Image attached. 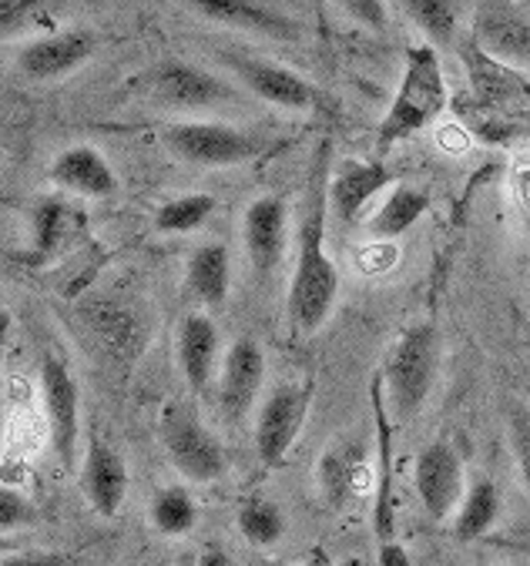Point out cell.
<instances>
[{"label": "cell", "mask_w": 530, "mask_h": 566, "mask_svg": "<svg viewBox=\"0 0 530 566\" xmlns=\"http://www.w3.org/2000/svg\"><path fill=\"white\" fill-rule=\"evenodd\" d=\"M330 142L320 145L309 168V191H305V214L299 229L295 249V272L289 285V318L299 335L320 332L336 305L340 295V269L326 255V218H330Z\"/></svg>", "instance_id": "cell-1"}, {"label": "cell", "mask_w": 530, "mask_h": 566, "mask_svg": "<svg viewBox=\"0 0 530 566\" xmlns=\"http://www.w3.org/2000/svg\"><path fill=\"white\" fill-rule=\"evenodd\" d=\"M447 107V81L440 67V54L434 44L406 48V64L399 77V91L376 132V151L386 155L393 145L406 142L419 128H427Z\"/></svg>", "instance_id": "cell-2"}, {"label": "cell", "mask_w": 530, "mask_h": 566, "mask_svg": "<svg viewBox=\"0 0 530 566\" xmlns=\"http://www.w3.org/2000/svg\"><path fill=\"white\" fill-rule=\"evenodd\" d=\"M440 328L434 322L409 325L396 346L389 349V359L383 366V386L393 402L396 419H413L423 406H427L437 369H440Z\"/></svg>", "instance_id": "cell-3"}, {"label": "cell", "mask_w": 530, "mask_h": 566, "mask_svg": "<svg viewBox=\"0 0 530 566\" xmlns=\"http://www.w3.org/2000/svg\"><path fill=\"white\" fill-rule=\"evenodd\" d=\"M158 439L165 446L168 463L191 483H216L229 470L226 446L181 402L165 406L158 422Z\"/></svg>", "instance_id": "cell-4"}, {"label": "cell", "mask_w": 530, "mask_h": 566, "mask_svg": "<svg viewBox=\"0 0 530 566\" xmlns=\"http://www.w3.org/2000/svg\"><path fill=\"white\" fill-rule=\"evenodd\" d=\"M165 148L195 168H229L252 161L262 151V142L246 128L226 122H178L162 135Z\"/></svg>", "instance_id": "cell-5"}, {"label": "cell", "mask_w": 530, "mask_h": 566, "mask_svg": "<svg viewBox=\"0 0 530 566\" xmlns=\"http://www.w3.org/2000/svg\"><path fill=\"white\" fill-rule=\"evenodd\" d=\"M145 91L155 104L172 111H208L236 101V87L188 61H162L145 74Z\"/></svg>", "instance_id": "cell-6"}, {"label": "cell", "mask_w": 530, "mask_h": 566, "mask_svg": "<svg viewBox=\"0 0 530 566\" xmlns=\"http://www.w3.org/2000/svg\"><path fill=\"white\" fill-rule=\"evenodd\" d=\"M226 67L236 74V81L259 101L282 107V111H315L323 101L320 87L295 74L285 64H276L269 57L256 54H222Z\"/></svg>", "instance_id": "cell-7"}, {"label": "cell", "mask_w": 530, "mask_h": 566, "mask_svg": "<svg viewBox=\"0 0 530 566\" xmlns=\"http://www.w3.org/2000/svg\"><path fill=\"white\" fill-rule=\"evenodd\" d=\"M312 406V386H276L256 419V457L266 470L285 463L289 449L295 446L305 412Z\"/></svg>", "instance_id": "cell-8"}, {"label": "cell", "mask_w": 530, "mask_h": 566, "mask_svg": "<svg viewBox=\"0 0 530 566\" xmlns=\"http://www.w3.org/2000/svg\"><path fill=\"white\" fill-rule=\"evenodd\" d=\"M41 396H44L54 457H58L61 470L71 473L74 452H77V429H81V392H77V379L71 376L67 363L54 353L41 356Z\"/></svg>", "instance_id": "cell-9"}, {"label": "cell", "mask_w": 530, "mask_h": 566, "mask_svg": "<svg viewBox=\"0 0 530 566\" xmlns=\"http://www.w3.org/2000/svg\"><path fill=\"white\" fill-rule=\"evenodd\" d=\"M181 8L195 11L198 18L229 28V31H242L252 38H266V41H299L302 28L295 24V18H289L285 11H279L269 0H178Z\"/></svg>", "instance_id": "cell-10"}, {"label": "cell", "mask_w": 530, "mask_h": 566, "mask_svg": "<svg viewBox=\"0 0 530 566\" xmlns=\"http://www.w3.org/2000/svg\"><path fill=\"white\" fill-rule=\"evenodd\" d=\"M413 486H416L419 506L427 510L430 520H447L460 506V500L467 493L464 490V463L447 439L430 442L416 457Z\"/></svg>", "instance_id": "cell-11"}, {"label": "cell", "mask_w": 530, "mask_h": 566, "mask_svg": "<svg viewBox=\"0 0 530 566\" xmlns=\"http://www.w3.org/2000/svg\"><path fill=\"white\" fill-rule=\"evenodd\" d=\"M266 382V353L252 338H236L219 369V409L229 422H242Z\"/></svg>", "instance_id": "cell-12"}, {"label": "cell", "mask_w": 530, "mask_h": 566, "mask_svg": "<svg viewBox=\"0 0 530 566\" xmlns=\"http://www.w3.org/2000/svg\"><path fill=\"white\" fill-rule=\"evenodd\" d=\"M285 232H289V211L279 195H259L249 201L242 214V242L249 265L259 279L272 275L285 252Z\"/></svg>", "instance_id": "cell-13"}, {"label": "cell", "mask_w": 530, "mask_h": 566, "mask_svg": "<svg viewBox=\"0 0 530 566\" xmlns=\"http://www.w3.org/2000/svg\"><path fill=\"white\" fill-rule=\"evenodd\" d=\"M81 490L87 496V506L112 520L118 516L125 496H128V467L122 460V452L104 442V439H91L84 449V460H81Z\"/></svg>", "instance_id": "cell-14"}, {"label": "cell", "mask_w": 530, "mask_h": 566, "mask_svg": "<svg viewBox=\"0 0 530 566\" xmlns=\"http://www.w3.org/2000/svg\"><path fill=\"white\" fill-rule=\"evenodd\" d=\"M178 369L195 396H205L211 379L219 376V328L205 312H191L178 322L175 332Z\"/></svg>", "instance_id": "cell-15"}, {"label": "cell", "mask_w": 530, "mask_h": 566, "mask_svg": "<svg viewBox=\"0 0 530 566\" xmlns=\"http://www.w3.org/2000/svg\"><path fill=\"white\" fill-rule=\"evenodd\" d=\"M97 51V38L91 31H64V34H48L21 48L18 64L28 77L34 81H54L71 71H77L91 54Z\"/></svg>", "instance_id": "cell-16"}, {"label": "cell", "mask_w": 530, "mask_h": 566, "mask_svg": "<svg viewBox=\"0 0 530 566\" xmlns=\"http://www.w3.org/2000/svg\"><path fill=\"white\" fill-rule=\"evenodd\" d=\"M51 181L64 191L84 198H112L118 191V175L94 145H71L51 161Z\"/></svg>", "instance_id": "cell-17"}, {"label": "cell", "mask_w": 530, "mask_h": 566, "mask_svg": "<svg viewBox=\"0 0 530 566\" xmlns=\"http://www.w3.org/2000/svg\"><path fill=\"white\" fill-rule=\"evenodd\" d=\"M389 185V171L383 161H343L330 175V211L340 214V221L353 224L363 211L366 201L376 198Z\"/></svg>", "instance_id": "cell-18"}, {"label": "cell", "mask_w": 530, "mask_h": 566, "mask_svg": "<svg viewBox=\"0 0 530 566\" xmlns=\"http://www.w3.org/2000/svg\"><path fill=\"white\" fill-rule=\"evenodd\" d=\"M185 285L205 308H222L232 289V255L222 242H205L188 255Z\"/></svg>", "instance_id": "cell-19"}, {"label": "cell", "mask_w": 530, "mask_h": 566, "mask_svg": "<svg viewBox=\"0 0 530 566\" xmlns=\"http://www.w3.org/2000/svg\"><path fill=\"white\" fill-rule=\"evenodd\" d=\"M373 419H376V449H380V490H376V510H373V526L380 543L393 539L396 526V510H393V422L386 416V386L383 376L373 379Z\"/></svg>", "instance_id": "cell-20"}, {"label": "cell", "mask_w": 530, "mask_h": 566, "mask_svg": "<svg viewBox=\"0 0 530 566\" xmlns=\"http://www.w3.org/2000/svg\"><path fill=\"white\" fill-rule=\"evenodd\" d=\"M427 208H430L427 195L409 188V185H399V188H393V195L370 218V235L380 239V242H393V239L406 235Z\"/></svg>", "instance_id": "cell-21"}, {"label": "cell", "mask_w": 530, "mask_h": 566, "mask_svg": "<svg viewBox=\"0 0 530 566\" xmlns=\"http://www.w3.org/2000/svg\"><path fill=\"white\" fill-rule=\"evenodd\" d=\"M497 516H500V490L490 480H477L464 493V500L457 506L454 536L464 539V543L467 539H477V536H484L497 523Z\"/></svg>", "instance_id": "cell-22"}, {"label": "cell", "mask_w": 530, "mask_h": 566, "mask_svg": "<svg viewBox=\"0 0 530 566\" xmlns=\"http://www.w3.org/2000/svg\"><path fill=\"white\" fill-rule=\"evenodd\" d=\"M152 526L162 536H188L198 523V506L185 486H162L152 496Z\"/></svg>", "instance_id": "cell-23"}, {"label": "cell", "mask_w": 530, "mask_h": 566, "mask_svg": "<svg viewBox=\"0 0 530 566\" xmlns=\"http://www.w3.org/2000/svg\"><path fill=\"white\" fill-rule=\"evenodd\" d=\"M480 41L517 64H530V24L513 14H484L480 18Z\"/></svg>", "instance_id": "cell-24"}, {"label": "cell", "mask_w": 530, "mask_h": 566, "mask_svg": "<svg viewBox=\"0 0 530 566\" xmlns=\"http://www.w3.org/2000/svg\"><path fill=\"white\" fill-rule=\"evenodd\" d=\"M216 211V198L191 191V195H178L158 205L155 211V229L162 235H188L198 224H205V218Z\"/></svg>", "instance_id": "cell-25"}, {"label": "cell", "mask_w": 530, "mask_h": 566, "mask_svg": "<svg viewBox=\"0 0 530 566\" xmlns=\"http://www.w3.org/2000/svg\"><path fill=\"white\" fill-rule=\"evenodd\" d=\"M239 533L249 546L269 549L285 536V513L262 496H252L239 506Z\"/></svg>", "instance_id": "cell-26"}, {"label": "cell", "mask_w": 530, "mask_h": 566, "mask_svg": "<svg viewBox=\"0 0 530 566\" xmlns=\"http://www.w3.org/2000/svg\"><path fill=\"white\" fill-rule=\"evenodd\" d=\"M413 24L434 44H450L457 34V8L454 0H403Z\"/></svg>", "instance_id": "cell-27"}, {"label": "cell", "mask_w": 530, "mask_h": 566, "mask_svg": "<svg viewBox=\"0 0 530 566\" xmlns=\"http://www.w3.org/2000/svg\"><path fill=\"white\" fill-rule=\"evenodd\" d=\"M31 229H34V252H38V255L54 252V245L64 239V229H67V205H64L58 195L41 198L38 208H34Z\"/></svg>", "instance_id": "cell-28"}, {"label": "cell", "mask_w": 530, "mask_h": 566, "mask_svg": "<svg viewBox=\"0 0 530 566\" xmlns=\"http://www.w3.org/2000/svg\"><path fill=\"white\" fill-rule=\"evenodd\" d=\"M350 463H346V457L340 449H330L326 457H323V463H320V486H323V493H326V500L333 503V506H343L346 503V496H350Z\"/></svg>", "instance_id": "cell-29"}, {"label": "cell", "mask_w": 530, "mask_h": 566, "mask_svg": "<svg viewBox=\"0 0 530 566\" xmlns=\"http://www.w3.org/2000/svg\"><path fill=\"white\" fill-rule=\"evenodd\" d=\"M507 432H510V449H513V463L520 470V480L530 493V412L523 406H513L507 416Z\"/></svg>", "instance_id": "cell-30"}, {"label": "cell", "mask_w": 530, "mask_h": 566, "mask_svg": "<svg viewBox=\"0 0 530 566\" xmlns=\"http://www.w3.org/2000/svg\"><path fill=\"white\" fill-rule=\"evenodd\" d=\"M336 4H340L356 24H363L366 31L383 34L386 24H389V14H386V4H383V0H336Z\"/></svg>", "instance_id": "cell-31"}, {"label": "cell", "mask_w": 530, "mask_h": 566, "mask_svg": "<svg viewBox=\"0 0 530 566\" xmlns=\"http://www.w3.org/2000/svg\"><path fill=\"white\" fill-rule=\"evenodd\" d=\"M31 516L34 513H31V506H28V500L21 493H14L11 486L0 490V530L11 533V530L31 523Z\"/></svg>", "instance_id": "cell-32"}, {"label": "cell", "mask_w": 530, "mask_h": 566, "mask_svg": "<svg viewBox=\"0 0 530 566\" xmlns=\"http://www.w3.org/2000/svg\"><path fill=\"white\" fill-rule=\"evenodd\" d=\"M41 4H48V0H0V28H4V34L24 24Z\"/></svg>", "instance_id": "cell-33"}, {"label": "cell", "mask_w": 530, "mask_h": 566, "mask_svg": "<svg viewBox=\"0 0 530 566\" xmlns=\"http://www.w3.org/2000/svg\"><path fill=\"white\" fill-rule=\"evenodd\" d=\"M0 566H71V559L61 553H18V556H4Z\"/></svg>", "instance_id": "cell-34"}, {"label": "cell", "mask_w": 530, "mask_h": 566, "mask_svg": "<svg viewBox=\"0 0 530 566\" xmlns=\"http://www.w3.org/2000/svg\"><path fill=\"white\" fill-rule=\"evenodd\" d=\"M376 566H413L406 546H399L396 539H383L376 549Z\"/></svg>", "instance_id": "cell-35"}, {"label": "cell", "mask_w": 530, "mask_h": 566, "mask_svg": "<svg viewBox=\"0 0 530 566\" xmlns=\"http://www.w3.org/2000/svg\"><path fill=\"white\" fill-rule=\"evenodd\" d=\"M198 566H236L232 556L219 546V543H208L201 553H198Z\"/></svg>", "instance_id": "cell-36"}, {"label": "cell", "mask_w": 530, "mask_h": 566, "mask_svg": "<svg viewBox=\"0 0 530 566\" xmlns=\"http://www.w3.org/2000/svg\"><path fill=\"white\" fill-rule=\"evenodd\" d=\"M302 566H333V559H330V553L323 546H315V549H309V556H305Z\"/></svg>", "instance_id": "cell-37"}, {"label": "cell", "mask_w": 530, "mask_h": 566, "mask_svg": "<svg viewBox=\"0 0 530 566\" xmlns=\"http://www.w3.org/2000/svg\"><path fill=\"white\" fill-rule=\"evenodd\" d=\"M340 566H370V563H366L363 556H346V559H343Z\"/></svg>", "instance_id": "cell-38"}, {"label": "cell", "mask_w": 530, "mask_h": 566, "mask_svg": "<svg viewBox=\"0 0 530 566\" xmlns=\"http://www.w3.org/2000/svg\"><path fill=\"white\" fill-rule=\"evenodd\" d=\"M252 566H285V563H279V559H256Z\"/></svg>", "instance_id": "cell-39"}]
</instances>
